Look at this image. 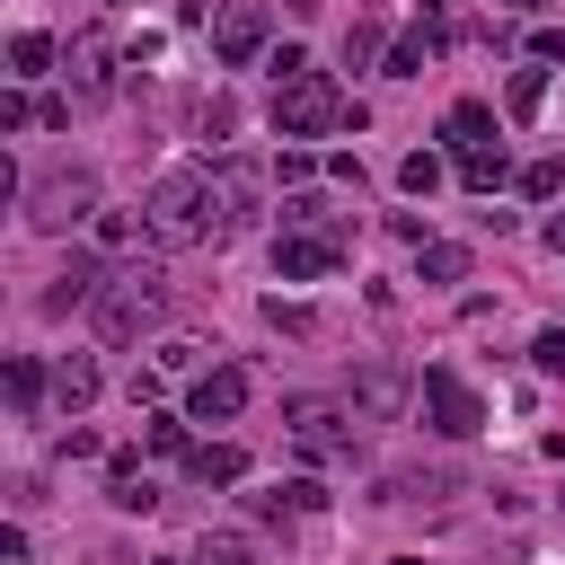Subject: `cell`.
<instances>
[{
	"label": "cell",
	"mask_w": 565,
	"mask_h": 565,
	"mask_svg": "<svg viewBox=\"0 0 565 565\" xmlns=\"http://www.w3.org/2000/svg\"><path fill=\"white\" fill-rule=\"evenodd\" d=\"M424 282H468V247L459 238H424Z\"/></svg>",
	"instance_id": "cell-22"
},
{
	"label": "cell",
	"mask_w": 565,
	"mask_h": 565,
	"mask_svg": "<svg viewBox=\"0 0 565 565\" xmlns=\"http://www.w3.org/2000/svg\"><path fill=\"white\" fill-rule=\"evenodd\" d=\"M265 318H274V327H291V335H309V309H300V300H282V291L265 300Z\"/></svg>",
	"instance_id": "cell-31"
},
{
	"label": "cell",
	"mask_w": 565,
	"mask_h": 565,
	"mask_svg": "<svg viewBox=\"0 0 565 565\" xmlns=\"http://www.w3.org/2000/svg\"><path fill=\"white\" fill-rule=\"evenodd\" d=\"M265 35H274V18H265V0H230V9L212 18V53H221L230 71H247V62L265 53Z\"/></svg>",
	"instance_id": "cell-8"
},
{
	"label": "cell",
	"mask_w": 565,
	"mask_h": 565,
	"mask_svg": "<svg viewBox=\"0 0 565 565\" xmlns=\"http://www.w3.org/2000/svg\"><path fill=\"white\" fill-rule=\"evenodd\" d=\"M185 477H194V486H238V477H247V450H238V441H194V450H185Z\"/></svg>",
	"instance_id": "cell-15"
},
{
	"label": "cell",
	"mask_w": 565,
	"mask_h": 565,
	"mask_svg": "<svg viewBox=\"0 0 565 565\" xmlns=\"http://www.w3.org/2000/svg\"><path fill=\"white\" fill-rule=\"evenodd\" d=\"M106 62H115V53H106L97 35H79V44H71V71H79V97H106V88H115V71H106Z\"/></svg>",
	"instance_id": "cell-17"
},
{
	"label": "cell",
	"mask_w": 565,
	"mask_h": 565,
	"mask_svg": "<svg viewBox=\"0 0 565 565\" xmlns=\"http://www.w3.org/2000/svg\"><path fill=\"white\" fill-rule=\"evenodd\" d=\"M221 203H230V230L256 221V159H221Z\"/></svg>",
	"instance_id": "cell-16"
},
{
	"label": "cell",
	"mask_w": 565,
	"mask_h": 565,
	"mask_svg": "<svg viewBox=\"0 0 565 565\" xmlns=\"http://www.w3.org/2000/svg\"><path fill=\"white\" fill-rule=\"evenodd\" d=\"M503 177H512V159H503V141H494V150H468V159H459V185H468V194H494Z\"/></svg>",
	"instance_id": "cell-19"
},
{
	"label": "cell",
	"mask_w": 565,
	"mask_h": 565,
	"mask_svg": "<svg viewBox=\"0 0 565 565\" xmlns=\"http://www.w3.org/2000/svg\"><path fill=\"white\" fill-rule=\"evenodd\" d=\"M97 9H115V0H97Z\"/></svg>",
	"instance_id": "cell-38"
},
{
	"label": "cell",
	"mask_w": 565,
	"mask_h": 565,
	"mask_svg": "<svg viewBox=\"0 0 565 565\" xmlns=\"http://www.w3.org/2000/svg\"><path fill=\"white\" fill-rule=\"evenodd\" d=\"M265 71H274V88H291V79H309V53H300V44H282Z\"/></svg>",
	"instance_id": "cell-30"
},
{
	"label": "cell",
	"mask_w": 565,
	"mask_h": 565,
	"mask_svg": "<svg viewBox=\"0 0 565 565\" xmlns=\"http://www.w3.org/2000/svg\"><path fill=\"white\" fill-rule=\"evenodd\" d=\"M530 362H539L547 380H565V327H539V335H530Z\"/></svg>",
	"instance_id": "cell-28"
},
{
	"label": "cell",
	"mask_w": 565,
	"mask_h": 565,
	"mask_svg": "<svg viewBox=\"0 0 565 565\" xmlns=\"http://www.w3.org/2000/svg\"><path fill=\"white\" fill-rule=\"evenodd\" d=\"M177 9H185V18H203V9H212V0H177Z\"/></svg>",
	"instance_id": "cell-36"
},
{
	"label": "cell",
	"mask_w": 565,
	"mask_h": 565,
	"mask_svg": "<svg viewBox=\"0 0 565 565\" xmlns=\"http://www.w3.org/2000/svg\"><path fill=\"white\" fill-rule=\"evenodd\" d=\"M168 565H177V556H168Z\"/></svg>",
	"instance_id": "cell-39"
},
{
	"label": "cell",
	"mask_w": 565,
	"mask_h": 565,
	"mask_svg": "<svg viewBox=\"0 0 565 565\" xmlns=\"http://www.w3.org/2000/svg\"><path fill=\"white\" fill-rule=\"evenodd\" d=\"M247 406V371L238 362H221V371H203L194 388H185V424H230Z\"/></svg>",
	"instance_id": "cell-9"
},
{
	"label": "cell",
	"mask_w": 565,
	"mask_h": 565,
	"mask_svg": "<svg viewBox=\"0 0 565 565\" xmlns=\"http://www.w3.org/2000/svg\"><path fill=\"white\" fill-rule=\"evenodd\" d=\"M282 424L300 441V459H353V433H344V406L327 397H282Z\"/></svg>",
	"instance_id": "cell-6"
},
{
	"label": "cell",
	"mask_w": 565,
	"mask_h": 565,
	"mask_svg": "<svg viewBox=\"0 0 565 565\" xmlns=\"http://www.w3.org/2000/svg\"><path fill=\"white\" fill-rule=\"evenodd\" d=\"M344 62H353V71H371V62H388V35H380L371 18H353V26H344Z\"/></svg>",
	"instance_id": "cell-23"
},
{
	"label": "cell",
	"mask_w": 565,
	"mask_h": 565,
	"mask_svg": "<svg viewBox=\"0 0 565 565\" xmlns=\"http://www.w3.org/2000/svg\"><path fill=\"white\" fill-rule=\"evenodd\" d=\"M424 424H433L441 441H468V433L486 424V406H477V388H468L459 371H441V362H433V371H424Z\"/></svg>",
	"instance_id": "cell-5"
},
{
	"label": "cell",
	"mask_w": 565,
	"mask_h": 565,
	"mask_svg": "<svg viewBox=\"0 0 565 565\" xmlns=\"http://www.w3.org/2000/svg\"><path fill=\"white\" fill-rule=\"evenodd\" d=\"M106 503H115V512H150V503H159V486L141 477V450H115V459H106Z\"/></svg>",
	"instance_id": "cell-14"
},
{
	"label": "cell",
	"mask_w": 565,
	"mask_h": 565,
	"mask_svg": "<svg viewBox=\"0 0 565 565\" xmlns=\"http://www.w3.org/2000/svg\"><path fill=\"white\" fill-rule=\"evenodd\" d=\"M97 282H106V265L88 256V247H71V265L53 274V291H44V318H71V309H88L97 300Z\"/></svg>",
	"instance_id": "cell-11"
},
{
	"label": "cell",
	"mask_w": 565,
	"mask_h": 565,
	"mask_svg": "<svg viewBox=\"0 0 565 565\" xmlns=\"http://www.w3.org/2000/svg\"><path fill=\"white\" fill-rule=\"evenodd\" d=\"M97 212V177L88 168H44L35 185H26V221L35 230H79Z\"/></svg>",
	"instance_id": "cell-4"
},
{
	"label": "cell",
	"mask_w": 565,
	"mask_h": 565,
	"mask_svg": "<svg viewBox=\"0 0 565 565\" xmlns=\"http://www.w3.org/2000/svg\"><path fill=\"white\" fill-rule=\"evenodd\" d=\"M539 62H565V26H539V44H530Z\"/></svg>",
	"instance_id": "cell-33"
},
{
	"label": "cell",
	"mask_w": 565,
	"mask_h": 565,
	"mask_svg": "<svg viewBox=\"0 0 565 565\" xmlns=\"http://www.w3.org/2000/svg\"><path fill=\"white\" fill-rule=\"evenodd\" d=\"M335 124H353V106H344V88H335L327 71L274 88V132H282V141H327Z\"/></svg>",
	"instance_id": "cell-3"
},
{
	"label": "cell",
	"mask_w": 565,
	"mask_h": 565,
	"mask_svg": "<svg viewBox=\"0 0 565 565\" xmlns=\"http://www.w3.org/2000/svg\"><path fill=\"white\" fill-rule=\"evenodd\" d=\"M335 265H344V230H282L274 238V274L282 282H318Z\"/></svg>",
	"instance_id": "cell-7"
},
{
	"label": "cell",
	"mask_w": 565,
	"mask_h": 565,
	"mask_svg": "<svg viewBox=\"0 0 565 565\" xmlns=\"http://www.w3.org/2000/svg\"><path fill=\"white\" fill-rule=\"evenodd\" d=\"M512 9H547V0H512Z\"/></svg>",
	"instance_id": "cell-37"
},
{
	"label": "cell",
	"mask_w": 565,
	"mask_h": 565,
	"mask_svg": "<svg viewBox=\"0 0 565 565\" xmlns=\"http://www.w3.org/2000/svg\"><path fill=\"white\" fill-rule=\"evenodd\" d=\"M44 388H53V380H44V362H35V353H18V362H9V406H18V415H44Z\"/></svg>",
	"instance_id": "cell-18"
},
{
	"label": "cell",
	"mask_w": 565,
	"mask_h": 565,
	"mask_svg": "<svg viewBox=\"0 0 565 565\" xmlns=\"http://www.w3.org/2000/svg\"><path fill=\"white\" fill-rule=\"evenodd\" d=\"M185 565H256V539H247V530H212Z\"/></svg>",
	"instance_id": "cell-21"
},
{
	"label": "cell",
	"mask_w": 565,
	"mask_h": 565,
	"mask_svg": "<svg viewBox=\"0 0 565 565\" xmlns=\"http://www.w3.org/2000/svg\"><path fill=\"white\" fill-rule=\"evenodd\" d=\"M397 185H406V194H433V185H441V159H433V150H415V159L397 168Z\"/></svg>",
	"instance_id": "cell-29"
},
{
	"label": "cell",
	"mask_w": 565,
	"mask_h": 565,
	"mask_svg": "<svg viewBox=\"0 0 565 565\" xmlns=\"http://www.w3.org/2000/svg\"><path fill=\"white\" fill-rule=\"evenodd\" d=\"M97 388H106V380H97V362H88V353H62V362H53V406H62V415H88V406H97Z\"/></svg>",
	"instance_id": "cell-13"
},
{
	"label": "cell",
	"mask_w": 565,
	"mask_h": 565,
	"mask_svg": "<svg viewBox=\"0 0 565 565\" xmlns=\"http://www.w3.org/2000/svg\"><path fill=\"white\" fill-rule=\"evenodd\" d=\"M282 9H291V18H309V9H318V0H282Z\"/></svg>",
	"instance_id": "cell-35"
},
{
	"label": "cell",
	"mask_w": 565,
	"mask_h": 565,
	"mask_svg": "<svg viewBox=\"0 0 565 565\" xmlns=\"http://www.w3.org/2000/svg\"><path fill=\"white\" fill-rule=\"evenodd\" d=\"M441 141H450L459 159H468V150H494V141H503V132H494V106H477V97H459V106L441 115Z\"/></svg>",
	"instance_id": "cell-12"
},
{
	"label": "cell",
	"mask_w": 565,
	"mask_h": 565,
	"mask_svg": "<svg viewBox=\"0 0 565 565\" xmlns=\"http://www.w3.org/2000/svg\"><path fill=\"white\" fill-rule=\"evenodd\" d=\"M503 106H512V115L530 124V115L547 106V71H512V88H503Z\"/></svg>",
	"instance_id": "cell-24"
},
{
	"label": "cell",
	"mask_w": 565,
	"mask_h": 565,
	"mask_svg": "<svg viewBox=\"0 0 565 565\" xmlns=\"http://www.w3.org/2000/svg\"><path fill=\"white\" fill-rule=\"evenodd\" d=\"M433 494H450V468H397L388 477V503H433Z\"/></svg>",
	"instance_id": "cell-20"
},
{
	"label": "cell",
	"mask_w": 565,
	"mask_h": 565,
	"mask_svg": "<svg viewBox=\"0 0 565 565\" xmlns=\"http://www.w3.org/2000/svg\"><path fill=\"white\" fill-rule=\"evenodd\" d=\"M53 53H62V44H53V35H35V26H26V35H9V62H18V71H53Z\"/></svg>",
	"instance_id": "cell-26"
},
{
	"label": "cell",
	"mask_w": 565,
	"mask_h": 565,
	"mask_svg": "<svg viewBox=\"0 0 565 565\" xmlns=\"http://www.w3.org/2000/svg\"><path fill=\"white\" fill-rule=\"evenodd\" d=\"M150 450H185V424L177 415H150Z\"/></svg>",
	"instance_id": "cell-32"
},
{
	"label": "cell",
	"mask_w": 565,
	"mask_h": 565,
	"mask_svg": "<svg viewBox=\"0 0 565 565\" xmlns=\"http://www.w3.org/2000/svg\"><path fill=\"white\" fill-rule=\"evenodd\" d=\"M344 406H353V415H371V424H388V415L406 406V371H397V362H362V371H353V388H344Z\"/></svg>",
	"instance_id": "cell-10"
},
{
	"label": "cell",
	"mask_w": 565,
	"mask_h": 565,
	"mask_svg": "<svg viewBox=\"0 0 565 565\" xmlns=\"http://www.w3.org/2000/svg\"><path fill=\"white\" fill-rule=\"evenodd\" d=\"M159 318H168V274H159V265H115V274L97 282V300H88L97 344H141Z\"/></svg>",
	"instance_id": "cell-2"
},
{
	"label": "cell",
	"mask_w": 565,
	"mask_h": 565,
	"mask_svg": "<svg viewBox=\"0 0 565 565\" xmlns=\"http://www.w3.org/2000/svg\"><path fill=\"white\" fill-rule=\"evenodd\" d=\"M282 230H335V212H327L318 194H291V203H282Z\"/></svg>",
	"instance_id": "cell-27"
},
{
	"label": "cell",
	"mask_w": 565,
	"mask_h": 565,
	"mask_svg": "<svg viewBox=\"0 0 565 565\" xmlns=\"http://www.w3.org/2000/svg\"><path fill=\"white\" fill-rule=\"evenodd\" d=\"M141 230L159 238V247H203V238H221L230 230V203H221V168H168L150 194H141Z\"/></svg>",
	"instance_id": "cell-1"
},
{
	"label": "cell",
	"mask_w": 565,
	"mask_h": 565,
	"mask_svg": "<svg viewBox=\"0 0 565 565\" xmlns=\"http://www.w3.org/2000/svg\"><path fill=\"white\" fill-rule=\"evenodd\" d=\"M521 194H530V203H556V194H565V159H530V168H521Z\"/></svg>",
	"instance_id": "cell-25"
},
{
	"label": "cell",
	"mask_w": 565,
	"mask_h": 565,
	"mask_svg": "<svg viewBox=\"0 0 565 565\" xmlns=\"http://www.w3.org/2000/svg\"><path fill=\"white\" fill-rule=\"evenodd\" d=\"M547 247H556V256H565V212H556V221H547Z\"/></svg>",
	"instance_id": "cell-34"
}]
</instances>
